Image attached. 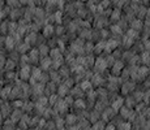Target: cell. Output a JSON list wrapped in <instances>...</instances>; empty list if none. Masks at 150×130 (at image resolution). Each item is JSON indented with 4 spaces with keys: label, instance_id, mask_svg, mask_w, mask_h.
<instances>
[{
    "label": "cell",
    "instance_id": "obj_1",
    "mask_svg": "<svg viewBox=\"0 0 150 130\" xmlns=\"http://www.w3.org/2000/svg\"><path fill=\"white\" fill-rule=\"evenodd\" d=\"M122 69H123V64L120 61H117L114 65V73H119V72H122Z\"/></svg>",
    "mask_w": 150,
    "mask_h": 130
},
{
    "label": "cell",
    "instance_id": "obj_2",
    "mask_svg": "<svg viewBox=\"0 0 150 130\" xmlns=\"http://www.w3.org/2000/svg\"><path fill=\"white\" fill-rule=\"evenodd\" d=\"M141 25H142V22H141L140 20H137V21H134L133 24H132V29H134V30H140Z\"/></svg>",
    "mask_w": 150,
    "mask_h": 130
},
{
    "label": "cell",
    "instance_id": "obj_3",
    "mask_svg": "<svg viewBox=\"0 0 150 130\" xmlns=\"http://www.w3.org/2000/svg\"><path fill=\"white\" fill-rule=\"evenodd\" d=\"M145 46H146V48H148V50L150 51V42H148V43H146V44H145Z\"/></svg>",
    "mask_w": 150,
    "mask_h": 130
}]
</instances>
